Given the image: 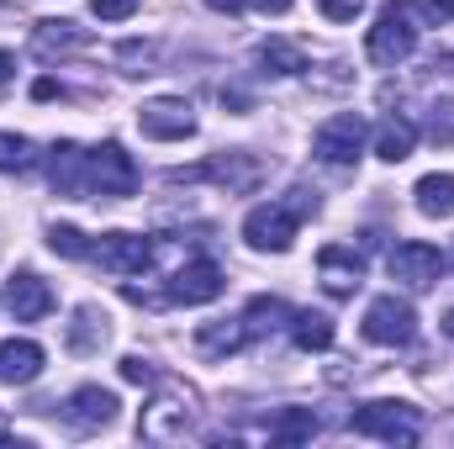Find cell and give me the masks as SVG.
<instances>
[{"instance_id":"cell-1","label":"cell","mask_w":454,"mask_h":449,"mask_svg":"<svg viewBox=\"0 0 454 449\" xmlns=\"http://www.w3.org/2000/svg\"><path fill=\"white\" fill-rule=\"evenodd\" d=\"M312 212H317V191H301L296 185L286 201H264V207H254L243 217V243L259 248V254H286Z\"/></svg>"},{"instance_id":"cell-2","label":"cell","mask_w":454,"mask_h":449,"mask_svg":"<svg viewBox=\"0 0 454 449\" xmlns=\"http://www.w3.org/2000/svg\"><path fill=\"white\" fill-rule=\"evenodd\" d=\"M418 32H423V5H412V0H391V5L375 16L370 37H364L370 64H380V69L407 64V59H412V48H418Z\"/></svg>"},{"instance_id":"cell-3","label":"cell","mask_w":454,"mask_h":449,"mask_svg":"<svg viewBox=\"0 0 454 449\" xmlns=\"http://www.w3.org/2000/svg\"><path fill=\"white\" fill-rule=\"evenodd\" d=\"M348 429L359 439H380V445H418L423 439V413L407 402H359L348 413Z\"/></svg>"},{"instance_id":"cell-4","label":"cell","mask_w":454,"mask_h":449,"mask_svg":"<svg viewBox=\"0 0 454 449\" xmlns=\"http://www.w3.org/2000/svg\"><path fill=\"white\" fill-rule=\"evenodd\" d=\"M169 180H175V185L212 180V185H223L227 196H248V191L264 180V159H259V154H243V148H232V154H212V159H207V164H196V169H175Z\"/></svg>"},{"instance_id":"cell-5","label":"cell","mask_w":454,"mask_h":449,"mask_svg":"<svg viewBox=\"0 0 454 449\" xmlns=\"http://www.w3.org/2000/svg\"><path fill=\"white\" fill-rule=\"evenodd\" d=\"M137 191V164L121 143H101L90 148V169H85V196L90 201H121Z\"/></svg>"},{"instance_id":"cell-6","label":"cell","mask_w":454,"mask_h":449,"mask_svg":"<svg viewBox=\"0 0 454 449\" xmlns=\"http://www.w3.org/2000/svg\"><path fill=\"white\" fill-rule=\"evenodd\" d=\"M191 418H196V397H191L185 386H164V391L143 407L137 434L153 439V445H169V439H185V434H191Z\"/></svg>"},{"instance_id":"cell-7","label":"cell","mask_w":454,"mask_h":449,"mask_svg":"<svg viewBox=\"0 0 454 449\" xmlns=\"http://www.w3.org/2000/svg\"><path fill=\"white\" fill-rule=\"evenodd\" d=\"M386 270H391V280L407 286V291H434L439 275H444V254H439L434 243H423V238H407V243H396V248L386 254Z\"/></svg>"},{"instance_id":"cell-8","label":"cell","mask_w":454,"mask_h":449,"mask_svg":"<svg viewBox=\"0 0 454 449\" xmlns=\"http://www.w3.org/2000/svg\"><path fill=\"white\" fill-rule=\"evenodd\" d=\"M364 338L380 343V349L412 343V338H418V312H412V302H402L396 291H391V296H375V302L364 307Z\"/></svg>"},{"instance_id":"cell-9","label":"cell","mask_w":454,"mask_h":449,"mask_svg":"<svg viewBox=\"0 0 454 449\" xmlns=\"http://www.w3.org/2000/svg\"><path fill=\"white\" fill-rule=\"evenodd\" d=\"M227 286L223 264L217 259H185L175 275H169V286H164V302H175V307H207V302H217Z\"/></svg>"},{"instance_id":"cell-10","label":"cell","mask_w":454,"mask_h":449,"mask_svg":"<svg viewBox=\"0 0 454 449\" xmlns=\"http://www.w3.org/2000/svg\"><path fill=\"white\" fill-rule=\"evenodd\" d=\"M364 116L343 112V116H328L317 132H312V154L323 159V164H354L359 154H364Z\"/></svg>"},{"instance_id":"cell-11","label":"cell","mask_w":454,"mask_h":449,"mask_svg":"<svg viewBox=\"0 0 454 449\" xmlns=\"http://www.w3.org/2000/svg\"><path fill=\"white\" fill-rule=\"evenodd\" d=\"M153 254H159V243L143 238V232H106L90 259H96L101 270H112V275H143V270L153 264Z\"/></svg>"},{"instance_id":"cell-12","label":"cell","mask_w":454,"mask_h":449,"mask_svg":"<svg viewBox=\"0 0 454 449\" xmlns=\"http://www.w3.org/2000/svg\"><path fill=\"white\" fill-rule=\"evenodd\" d=\"M137 127H143V138H153V143H180V138L196 132V112H191V101H180V96H159V101H148V106L137 112Z\"/></svg>"},{"instance_id":"cell-13","label":"cell","mask_w":454,"mask_h":449,"mask_svg":"<svg viewBox=\"0 0 454 449\" xmlns=\"http://www.w3.org/2000/svg\"><path fill=\"white\" fill-rule=\"evenodd\" d=\"M317 280L328 286V296H354L364 286V254L354 243H328L317 248Z\"/></svg>"},{"instance_id":"cell-14","label":"cell","mask_w":454,"mask_h":449,"mask_svg":"<svg viewBox=\"0 0 454 449\" xmlns=\"http://www.w3.org/2000/svg\"><path fill=\"white\" fill-rule=\"evenodd\" d=\"M85 169H90V148H80V143H53V154H48V185H53L64 201H90V196H85Z\"/></svg>"},{"instance_id":"cell-15","label":"cell","mask_w":454,"mask_h":449,"mask_svg":"<svg viewBox=\"0 0 454 449\" xmlns=\"http://www.w3.org/2000/svg\"><path fill=\"white\" fill-rule=\"evenodd\" d=\"M5 312H11L16 323H37V318H48V312H53V291H48V280L32 275V270H16V275L5 280Z\"/></svg>"},{"instance_id":"cell-16","label":"cell","mask_w":454,"mask_h":449,"mask_svg":"<svg viewBox=\"0 0 454 449\" xmlns=\"http://www.w3.org/2000/svg\"><path fill=\"white\" fill-rule=\"evenodd\" d=\"M64 418H69L80 434L106 429V423L116 418V391H106V386H80V391L64 402Z\"/></svg>"},{"instance_id":"cell-17","label":"cell","mask_w":454,"mask_h":449,"mask_svg":"<svg viewBox=\"0 0 454 449\" xmlns=\"http://www.w3.org/2000/svg\"><path fill=\"white\" fill-rule=\"evenodd\" d=\"M43 343L32 338H5L0 343V386H32L43 375Z\"/></svg>"},{"instance_id":"cell-18","label":"cell","mask_w":454,"mask_h":449,"mask_svg":"<svg viewBox=\"0 0 454 449\" xmlns=\"http://www.w3.org/2000/svg\"><path fill=\"white\" fill-rule=\"evenodd\" d=\"M80 48H90V27H80V21H37L32 27L37 59H59V53H80Z\"/></svg>"},{"instance_id":"cell-19","label":"cell","mask_w":454,"mask_h":449,"mask_svg":"<svg viewBox=\"0 0 454 449\" xmlns=\"http://www.w3.org/2000/svg\"><path fill=\"white\" fill-rule=\"evenodd\" d=\"M243 343H254L243 318H223V323H201V328H196V354H201V359H223V354H238Z\"/></svg>"},{"instance_id":"cell-20","label":"cell","mask_w":454,"mask_h":449,"mask_svg":"<svg viewBox=\"0 0 454 449\" xmlns=\"http://www.w3.org/2000/svg\"><path fill=\"white\" fill-rule=\"evenodd\" d=\"M112 338V318L101 312V307H80L74 312V323L64 328V343L74 349V354H101V343Z\"/></svg>"},{"instance_id":"cell-21","label":"cell","mask_w":454,"mask_h":449,"mask_svg":"<svg viewBox=\"0 0 454 449\" xmlns=\"http://www.w3.org/2000/svg\"><path fill=\"white\" fill-rule=\"evenodd\" d=\"M412 143H418V127H412L407 116H386V122H380V132H375V154H380L386 164L412 159Z\"/></svg>"},{"instance_id":"cell-22","label":"cell","mask_w":454,"mask_h":449,"mask_svg":"<svg viewBox=\"0 0 454 449\" xmlns=\"http://www.w3.org/2000/svg\"><path fill=\"white\" fill-rule=\"evenodd\" d=\"M412 196H418V212L423 217H439V223L454 217V175H423Z\"/></svg>"},{"instance_id":"cell-23","label":"cell","mask_w":454,"mask_h":449,"mask_svg":"<svg viewBox=\"0 0 454 449\" xmlns=\"http://www.w3.org/2000/svg\"><path fill=\"white\" fill-rule=\"evenodd\" d=\"M317 429H323V423H317L312 407H286V413L270 423V439H275V445H307V439H317Z\"/></svg>"},{"instance_id":"cell-24","label":"cell","mask_w":454,"mask_h":449,"mask_svg":"<svg viewBox=\"0 0 454 449\" xmlns=\"http://www.w3.org/2000/svg\"><path fill=\"white\" fill-rule=\"evenodd\" d=\"M254 59L264 64V75H301L307 69V53L296 43H286V37H264Z\"/></svg>"},{"instance_id":"cell-25","label":"cell","mask_w":454,"mask_h":449,"mask_svg":"<svg viewBox=\"0 0 454 449\" xmlns=\"http://www.w3.org/2000/svg\"><path fill=\"white\" fill-rule=\"evenodd\" d=\"M333 334H339V328H333L328 312H296V318H291V338H296V349H307V354H312V349H333Z\"/></svg>"},{"instance_id":"cell-26","label":"cell","mask_w":454,"mask_h":449,"mask_svg":"<svg viewBox=\"0 0 454 449\" xmlns=\"http://www.w3.org/2000/svg\"><path fill=\"white\" fill-rule=\"evenodd\" d=\"M32 164H37L32 138H21V132H0V175H27Z\"/></svg>"},{"instance_id":"cell-27","label":"cell","mask_w":454,"mask_h":449,"mask_svg":"<svg viewBox=\"0 0 454 449\" xmlns=\"http://www.w3.org/2000/svg\"><path fill=\"white\" fill-rule=\"evenodd\" d=\"M48 248H53V254H64V259H90V254H96V243H85V232H80V227H69V223L48 227Z\"/></svg>"},{"instance_id":"cell-28","label":"cell","mask_w":454,"mask_h":449,"mask_svg":"<svg viewBox=\"0 0 454 449\" xmlns=\"http://www.w3.org/2000/svg\"><path fill=\"white\" fill-rule=\"evenodd\" d=\"M423 132H428L434 143H454V101H450V96L428 106V122H423Z\"/></svg>"},{"instance_id":"cell-29","label":"cell","mask_w":454,"mask_h":449,"mask_svg":"<svg viewBox=\"0 0 454 449\" xmlns=\"http://www.w3.org/2000/svg\"><path fill=\"white\" fill-rule=\"evenodd\" d=\"M121 381H132V386H159V370H153L143 354H127V359H121Z\"/></svg>"},{"instance_id":"cell-30","label":"cell","mask_w":454,"mask_h":449,"mask_svg":"<svg viewBox=\"0 0 454 449\" xmlns=\"http://www.w3.org/2000/svg\"><path fill=\"white\" fill-rule=\"evenodd\" d=\"M317 11H323L328 21H354V16L364 11V0H317Z\"/></svg>"},{"instance_id":"cell-31","label":"cell","mask_w":454,"mask_h":449,"mask_svg":"<svg viewBox=\"0 0 454 449\" xmlns=\"http://www.w3.org/2000/svg\"><path fill=\"white\" fill-rule=\"evenodd\" d=\"M90 11H96L101 21H127V16L137 11V0H90Z\"/></svg>"},{"instance_id":"cell-32","label":"cell","mask_w":454,"mask_h":449,"mask_svg":"<svg viewBox=\"0 0 454 449\" xmlns=\"http://www.w3.org/2000/svg\"><path fill=\"white\" fill-rule=\"evenodd\" d=\"M121 64H143V75H153L148 64H153V48H143V43H127L121 48Z\"/></svg>"},{"instance_id":"cell-33","label":"cell","mask_w":454,"mask_h":449,"mask_svg":"<svg viewBox=\"0 0 454 449\" xmlns=\"http://www.w3.org/2000/svg\"><path fill=\"white\" fill-rule=\"evenodd\" d=\"M423 16H428V21H450V16H454V0H428V5H423Z\"/></svg>"},{"instance_id":"cell-34","label":"cell","mask_w":454,"mask_h":449,"mask_svg":"<svg viewBox=\"0 0 454 449\" xmlns=\"http://www.w3.org/2000/svg\"><path fill=\"white\" fill-rule=\"evenodd\" d=\"M207 5H212V11H227V16H238V11H248L254 0H207Z\"/></svg>"},{"instance_id":"cell-35","label":"cell","mask_w":454,"mask_h":449,"mask_svg":"<svg viewBox=\"0 0 454 449\" xmlns=\"http://www.w3.org/2000/svg\"><path fill=\"white\" fill-rule=\"evenodd\" d=\"M32 96H37V101H53V96H59V85H53V80H37V85H32Z\"/></svg>"},{"instance_id":"cell-36","label":"cell","mask_w":454,"mask_h":449,"mask_svg":"<svg viewBox=\"0 0 454 449\" xmlns=\"http://www.w3.org/2000/svg\"><path fill=\"white\" fill-rule=\"evenodd\" d=\"M254 5H259V11H275V16H286V11H291V0H254Z\"/></svg>"},{"instance_id":"cell-37","label":"cell","mask_w":454,"mask_h":449,"mask_svg":"<svg viewBox=\"0 0 454 449\" xmlns=\"http://www.w3.org/2000/svg\"><path fill=\"white\" fill-rule=\"evenodd\" d=\"M11 69H16V59H11V53L0 48V80H11Z\"/></svg>"},{"instance_id":"cell-38","label":"cell","mask_w":454,"mask_h":449,"mask_svg":"<svg viewBox=\"0 0 454 449\" xmlns=\"http://www.w3.org/2000/svg\"><path fill=\"white\" fill-rule=\"evenodd\" d=\"M444 334H450V338H454V307H450V318H444Z\"/></svg>"},{"instance_id":"cell-39","label":"cell","mask_w":454,"mask_h":449,"mask_svg":"<svg viewBox=\"0 0 454 449\" xmlns=\"http://www.w3.org/2000/svg\"><path fill=\"white\" fill-rule=\"evenodd\" d=\"M0 439H11V423H5V418H0Z\"/></svg>"}]
</instances>
